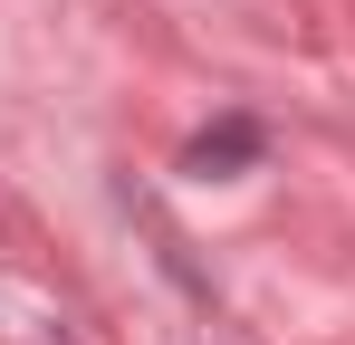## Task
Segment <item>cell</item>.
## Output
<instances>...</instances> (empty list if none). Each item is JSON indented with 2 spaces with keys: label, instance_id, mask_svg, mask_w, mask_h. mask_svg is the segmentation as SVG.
Returning a JSON list of instances; mask_svg holds the SVG:
<instances>
[{
  "label": "cell",
  "instance_id": "cell-1",
  "mask_svg": "<svg viewBox=\"0 0 355 345\" xmlns=\"http://www.w3.org/2000/svg\"><path fill=\"white\" fill-rule=\"evenodd\" d=\"M250 144H259L250 125H221V134H202V144H192V172H221V163H240Z\"/></svg>",
  "mask_w": 355,
  "mask_h": 345
}]
</instances>
